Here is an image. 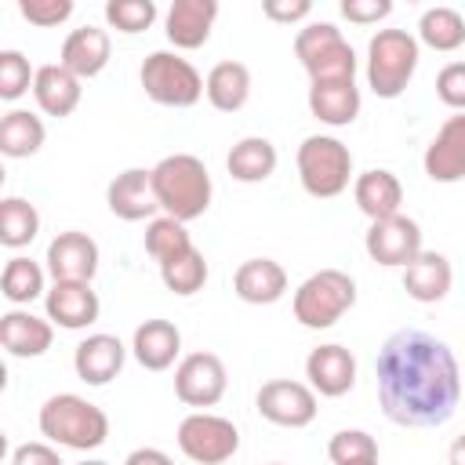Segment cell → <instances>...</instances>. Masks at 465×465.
<instances>
[{
  "label": "cell",
  "mask_w": 465,
  "mask_h": 465,
  "mask_svg": "<svg viewBox=\"0 0 465 465\" xmlns=\"http://www.w3.org/2000/svg\"><path fill=\"white\" fill-rule=\"evenodd\" d=\"M447 461H450V465H465V432H461V436L450 443V450H447Z\"/></svg>",
  "instance_id": "45"
},
{
  "label": "cell",
  "mask_w": 465,
  "mask_h": 465,
  "mask_svg": "<svg viewBox=\"0 0 465 465\" xmlns=\"http://www.w3.org/2000/svg\"><path fill=\"white\" fill-rule=\"evenodd\" d=\"M36 421H40V436H47V443H54V447L98 450L109 440V414L76 392L47 396Z\"/></svg>",
  "instance_id": "3"
},
{
  "label": "cell",
  "mask_w": 465,
  "mask_h": 465,
  "mask_svg": "<svg viewBox=\"0 0 465 465\" xmlns=\"http://www.w3.org/2000/svg\"><path fill=\"white\" fill-rule=\"evenodd\" d=\"M131 352L145 371H167L182 352V331L171 320H145L134 327Z\"/></svg>",
  "instance_id": "27"
},
{
  "label": "cell",
  "mask_w": 465,
  "mask_h": 465,
  "mask_svg": "<svg viewBox=\"0 0 465 465\" xmlns=\"http://www.w3.org/2000/svg\"><path fill=\"white\" fill-rule=\"evenodd\" d=\"M294 54L312 84L320 80H356V51L334 22H309L294 36Z\"/></svg>",
  "instance_id": "7"
},
{
  "label": "cell",
  "mask_w": 465,
  "mask_h": 465,
  "mask_svg": "<svg viewBox=\"0 0 465 465\" xmlns=\"http://www.w3.org/2000/svg\"><path fill=\"white\" fill-rule=\"evenodd\" d=\"M276 160H280V156H276V145H272L269 138H262V134H247V138H240V142L229 149V156H225V171L232 174V182L258 185V182L272 178Z\"/></svg>",
  "instance_id": "28"
},
{
  "label": "cell",
  "mask_w": 465,
  "mask_h": 465,
  "mask_svg": "<svg viewBox=\"0 0 465 465\" xmlns=\"http://www.w3.org/2000/svg\"><path fill=\"white\" fill-rule=\"evenodd\" d=\"M229 389V371L222 363V356L214 352H189L178 360L174 367V396L185 407L207 411L214 407Z\"/></svg>",
  "instance_id": "10"
},
{
  "label": "cell",
  "mask_w": 465,
  "mask_h": 465,
  "mask_svg": "<svg viewBox=\"0 0 465 465\" xmlns=\"http://www.w3.org/2000/svg\"><path fill=\"white\" fill-rule=\"evenodd\" d=\"M352 200L356 207L371 218V222H385L392 214H400V203H403V185L392 171L385 167H371L363 174H356L352 182Z\"/></svg>",
  "instance_id": "25"
},
{
  "label": "cell",
  "mask_w": 465,
  "mask_h": 465,
  "mask_svg": "<svg viewBox=\"0 0 465 465\" xmlns=\"http://www.w3.org/2000/svg\"><path fill=\"white\" fill-rule=\"evenodd\" d=\"M124 360H127V349L116 334H87L76 349H73V371L80 381L87 385H109L120 371H124Z\"/></svg>",
  "instance_id": "19"
},
{
  "label": "cell",
  "mask_w": 465,
  "mask_h": 465,
  "mask_svg": "<svg viewBox=\"0 0 465 465\" xmlns=\"http://www.w3.org/2000/svg\"><path fill=\"white\" fill-rule=\"evenodd\" d=\"M363 247L371 254V262L385 265V269H407L425 247H421V225L407 214H392L385 222H371Z\"/></svg>",
  "instance_id": "12"
},
{
  "label": "cell",
  "mask_w": 465,
  "mask_h": 465,
  "mask_svg": "<svg viewBox=\"0 0 465 465\" xmlns=\"http://www.w3.org/2000/svg\"><path fill=\"white\" fill-rule=\"evenodd\" d=\"M349 465H378V458H363V461H349Z\"/></svg>",
  "instance_id": "47"
},
{
  "label": "cell",
  "mask_w": 465,
  "mask_h": 465,
  "mask_svg": "<svg viewBox=\"0 0 465 465\" xmlns=\"http://www.w3.org/2000/svg\"><path fill=\"white\" fill-rule=\"evenodd\" d=\"M44 312L62 331H84V327H91L98 320L102 302L91 291V283H80V280H51V287L44 294Z\"/></svg>",
  "instance_id": "13"
},
{
  "label": "cell",
  "mask_w": 465,
  "mask_h": 465,
  "mask_svg": "<svg viewBox=\"0 0 465 465\" xmlns=\"http://www.w3.org/2000/svg\"><path fill=\"white\" fill-rule=\"evenodd\" d=\"M421 47L407 29H378L367 44V87L378 98H400L414 80Z\"/></svg>",
  "instance_id": "4"
},
{
  "label": "cell",
  "mask_w": 465,
  "mask_h": 465,
  "mask_svg": "<svg viewBox=\"0 0 465 465\" xmlns=\"http://www.w3.org/2000/svg\"><path fill=\"white\" fill-rule=\"evenodd\" d=\"M33 98L40 105L44 116H54V120H65L76 113L80 98H84V87H80V76L69 73L62 62H47L36 69V80H33Z\"/></svg>",
  "instance_id": "21"
},
{
  "label": "cell",
  "mask_w": 465,
  "mask_h": 465,
  "mask_svg": "<svg viewBox=\"0 0 465 465\" xmlns=\"http://www.w3.org/2000/svg\"><path fill=\"white\" fill-rule=\"evenodd\" d=\"M47 131H44V120L29 109H11L4 120H0V153L7 160H25L33 153H40Z\"/></svg>",
  "instance_id": "30"
},
{
  "label": "cell",
  "mask_w": 465,
  "mask_h": 465,
  "mask_svg": "<svg viewBox=\"0 0 465 465\" xmlns=\"http://www.w3.org/2000/svg\"><path fill=\"white\" fill-rule=\"evenodd\" d=\"M124 465H174V461L160 447H138V450H131L124 458Z\"/></svg>",
  "instance_id": "44"
},
{
  "label": "cell",
  "mask_w": 465,
  "mask_h": 465,
  "mask_svg": "<svg viewBox=\"0 0 465 465\" xmlns=\"http://www.w3.org/2000/svg\"><path fill=\"white\" fill-rule=\"evenodd\" d=\"M0 294L11 302V305H29L36 298L47 294V272L40 262L25 258V254H15L7 258L4 272H0Z\"/></svg>",
  "instance_id": "31"
},
{
  "label": "cell",
  "mask_w": 465,
  "mask_h": 465,
  "mask_svg": "<svg viewBox=\"0 0 465 465\" xmlns=\"http://www.w3.org/2000/svg\"><path fill=\"white\" fill-rule=\"evenodd\" d=\"M421 167L440 185H454L465 178V113H454L440 124L436 138L425 145Z\"/></svg>",
  "instance_id": "16"
},
{
  "label": "cell",
  "mask_w": 465,
  "mask_h": 465,
  "mask_svg": "<svg viewBox=\"0 0 465 465\" xmlns=\"http://www.w3.org/2000/svg\"><path fill=\"white\" fill-rule=\"evenodd\" d=\"M18 15L29 25L40 29H54L73 15V0H18Z\"/></svg>",
  "instance_id": "39"
},
{
  "label": "cell",
  "mask_w": 465,
  "mask_h": 465,
  "mask_svg": "<svg viewBox=\"0 0 465 465\" xmlns=\"http://www.w3.org/2000/svg\"><path fill=\"white\" fill-rule=\"evenodd\" d=\"M178 450L196 465H225L240 450V429L211 411H193L178 421Z\"/></svg>",
  "instance_id": "9"
},
{
  "label": "cell",
  "mask_w": 465,
  "mask_h": 465,
  "mask_svg": "<svg viewBox=\"0 0 465 465\" xmlns=\"http://www.w3.org/2000/svg\"><path fill=\"white\" fill-rule=\"evenodd\" d=\"M105 22L116 29V33H145L153 22H156V4L153 0H109L105 4Z\"/></svg>",
  "instance_id": "36"
},
{
  "label": "cell",
  "mask_w": 465,
  "mask_h": 465,
  "mask_svg": "<svg viewBox=\"0 0 465 465\" xmlns=\"http://www.w3.org/2000/svg\"><path fill=\"white\" fill-rule=\"evenodd\" d=\"M418 40L432 51H458L465 44V18L454 7H429L418 18Z\"/></svg>",
  "instance_id": "34"
},
{
  "label": "cell",
  "mask_w": 465,
  "mask_h": 465,
  "mask_svg": "<svg viewBox=\"0 0 465 465\" xmlns=\"http://www.w3.org/2000/svg\"><path fill=\"white\" fill-rule=\"evenodd\" d=\"M36 69L29 65V58L22 51H0V98L4 102H18L25 91H33Z\"/></svg>",
  "instance_id": "37"
},
{
  "label": "cell",
  "mask_w": 465,
  "mask_h": 465,
  "mask_svg": "<svg viewBox=\"0 0 465 465\" xmlns=\"http://www.w3.org/2000/svg\"><path fill=\"white\" fill-rule=\"evenodd\" d=\"M47 272L51 280H80V283H91L94 272H98V243L80 232V229H65L58 232L51 243H47Z\"/></svg>",
  "instance_id": "15"
},
{
  "label": "cell",
  "mask_w": 465,
  "mask_h": 465,
  "mask_svg": "<svg viewBox=\"0 0 465 465\" xmlns=\"http://www.w3.org/2000/svg\"><path fill=\"white\" fill-rule=\"evenodd\" d=\"M145 251L156 265H167V262L182 258L185 251H193V236H189L185 222H178L171 214H156L153 222H145Z\"/></svg>",
  "instance_id": "33"
},
{
  "label": "cell",
  "mask_w": 465,
  "mask_h": 465,
  "mask_svg": "<svg viewBox=\"0 0 465 465\" xmlns=\"http://www.w3.org/2000/svg\"><path fill=\"white\" fill-rule=\"evenodd\" d=\"M338 11H341V18H349L356 25H374L392 15V0H341Z\"/></svg>",
  "instance_id": "41"
},
{
  "label": "cell",
  "mask_w": 465,
  "mask_h": 465,
  "mask_svg": "<svg viewBox=\"0 0 465 465\" xmlns=\"http://www.w3.org/2000/svg\"><path fill=\"white\" fill-rule=\"evenodd\" d=\"M360 87L356 80H320L309 84V113L327 127H349L360 116Z\"/></svg>",
  "instance_id": "23"
},
{
  "label": "cell",
  "mask_w": 465,
  "mask_h": 465,
  "mask_svg": "<svg viewBox=\"0 0 465 465\" xmlns=\"http://www.w3.org/2000/svg\"><path fill=\"white\" fill-rule=\"evenodd\" d=\"M294 163H298L302 189L316 200H334L349 189V182H356L352 178V153L334 134H309L298 145Z\"/></svg>",
  "instance_id": "5"
},
{
  "label": "cell",
  "mask_w": 465,
  "mask_h": 465,
  "mask_svg": "<svg viewBox=\"0 0 465 465\" xmlns=\"http://www.w3.org/2000/svg\"><path fill=\"white\" fill-rule=\"evenodd\" d=\"M153 189H156V203L160 214H171L178 222H193L200 214H207L214 185L211 174L203 167L200 156L193 153H171L153 167Z\"/></svg>",
  "instance_id": "2"
},
{
  "label": "cell",
  "mask_w": 465,
  "mask_h": 465,
  "mask_svg": "<svg viewBox=\"0 0 465 465\" xmlns=\"http://www.w3.org/2000/svg\"><path fill=\"white\" fill-rule=\"evenodd\" d=\"M218 0H174L163 18V33L178 51H196L211 40Z\"/></svg>",
  "instance_id": "20"
},
{
  "label": "cell",
  "mask_w": 465,
  "mask_h": 465,
  "mask_svg": "<svg viewBox=\"0 0 465 465\" xmlns=\"http://www.w3.org/2000/svg\"><path fill=\"white\" fill-rule=\"evenodd\" d=\"M142 91L167 109H189L203 98V76L196 73V65L174 51H153L145 54L142 69H138Z\"/></svg>",
  "instance_id": "8"
},
{
  "label": "cell",
  "mask_w": 465,
  "mask_h": 465,
  "mask_svg": "<svg viewBox=\"0 0 465 465\" xmlns=\"http://www.w3.org/2000/svg\"><path fill=\"white\" fill-rule=\"evenodd\" d=\"M327 458L334 465H349V461H363V458H378V440L363 429H341L331 436L327 443Z\"/></svg>",
  "instance_id": "38"
},
{
  "label": "cell",
  "mask_w": 465,
  "mask_h": 465,
  "mask_svg": "<svg viewBox=\"0 0 465 465\" xmlns=\"http://www.w3.org/2000/svg\"><path fill=\"white\" fill-rule=\"evenodd\" d=\"M109 58H113V40H109V33L98 29V25H80V29H73V33L62 40V54H58V62H62L69 73H76L80 80L98 76V73L109 65Z\"/></svg>",
  "instance_id": "22"
},
{
  "label": "cell",
  "mask_w": 465,
  "mask_h": 465,
  "mask_svg": "<svg viewBox=\"0 0 465 465\" xmlns=\"http://www.w3.org/2000/svg\"><path fill=\"white\" fill-rule=\"evenodd\" d=\"M378 403L403 429H436L450 421L461 400V371L447 341L429 331H392L374 360Z\"/></svg>",
  "instance_id": "1"
},
{
  "label": "cell",
  "mask_w": 465,
  "mask_h": 465,
  "mask_svg": "<svg viewBox=\"0 0 465 465\" xmlns=\"http://www.w3.org/2000/svg\"><path fill=\"white\" fill-rule=\"evenodd\" d=\"M450 283H454V269L440 251H421L403 269V291H407V298H414L421 305L443 302L450 294Z\"/></svg>",
  "instance_id": "26"
},
{
  "label": "cell",
  "mask_w": 465,
  "mask_h": 465,
  "mask_svg": "<svg viewBox=\"0 0 465 465\" xmlns=\"http://www.w3.org/2000/svg\"><path fill=\"white\" fill-rule=\"evenodd\" d=\"M40 232V211L25 196H4L0 200V243L11 251H22Z\"/></svg>",
  "instance_id": "32"
},
{
  "label": "cell",
  "mask_w": 465,
  "mask_h": 465,
  "mask_svg": "<svg viewBox=\"0 0 465 465\" xmlns=\"http://www.w3.org/2000/svg\"><path fill=\"white\" fill-rule=\"evenodd\" d=\"M203 94L218 113H240L251 98V69L232 58L218 62L203 80Z\"/></svg>",
  "instance_id": "29"
},
{
  "label": "cell",
  "mask_w": 465,
  "mask_h": 465,
  "mask_svg": "<svg viewBox=\"0 0 465 465\" xmlns=\"http://www.w3.org/2000/svg\"><path fill=\"white\" fill-rule=\"evenodd\" d=\"M76 465H109V461H102V458H84V461H76Z\"/></svg>",
  "instance_id": "46"
},
{
  "label": "cell",
  "mask_w": 465,
  "mask_h": 465,
  "mask_svg": "<svg viewBox=\"0 0 465 465\" xmlns=\"http://www.w3.org/2000/svg\"><path fill=\"white\" fill-rule=\"evenodd\" d=\"M105 203L120 222H153L160 214L156 189H153V167L120 171L105 189Z\"/></svg>",
  "instance_id": "14"
},
{
  "label": "cell",
  "mask_w": 465,
  "mask_h": 465,
  "mask_svg": "<svg viewBox=\"0 0 465 465\" xmlns=\"http://www.w3.org/2000/svg\"><path fill=\"white\" fill-rule=\"evenodd\" d=\"M262 15H265L269 22L294 25V22H302V18L312 15V4H309V0H265V4H262Z\"/></svg>",
  "instance_id": "42"
},
{
  "label": "cell",
  "mask_w": 465,
  "mask_h": 465,
  "mask_svg": "<svg viewBox=\"0 0 465 465\" xmlns=\"http://www.w3.org/2000/svg\"><path fill=\"white\" fill-rule=\"evenodd\" d=\"M436 98L454 109V113H465V62H447L436 76Z\"/></svg>",
  "instance_id": "40"
},
{
  "label": "cell",
  "mask_w": 465,
  "mask_h": 465,
  "mask_svg": "<svg viewBox=\"0 0 465 465\" xmlns=\"http://www.w3.org/2000/svg\"><path fill=\"white\" fill-rule=\"evenodd\" d=\"M352 305H356V280L341 269H320V272L305 276L291 298L294 320L309 331L334 327Z\"/></svg>",
  "instance_id": "6"
},
{
  "label": "cell",
  "mask_w": 465,
  "mask_h": 465,
  "mask_svg": "<svg viewBox=\"0 0 465 465\" xmlns=\"http://www.w3.org/2000/svg\"><path fill=\"white\" fill-rule=\"evenodd\" d=\"M305 378H309L316 396L338 400V396H345L356 385V356L345 345H338V341L316 345L305 356Z\"/></svg>",
  "instance_id": "17"
},
{
  "label": "cell",
  "mask_w": 465,
  "mask_h": 465,
  "mask_svg": "<svg viewBox=\"0 0 465 465\" xmlns=\"http://www.w3.org/2000/svg\"><path fill=\"white\" fill-rule=\"evenodd\" d=\"M269 465H283V461H269Z\"/></svg>",
  "instance_id": "48"
},
{
  "label": "cell",
  "mask_w": 465,
  "mask_h": 465,
  "mask_svg": "<svg viewBox=\"0 0 465 465\" xmlns=\"http://www.w3.org/2000/svg\"><path fill=\"white\" fill-rule=\"evenodd\" d=\"M54 323L47 316H33L29 309H7L0 316V345L15 360H36L51 349Z\"/></svg>",
  "instance_id": "18"
},
{
  "label": "cell",
  "mask_w": 465,
  "mask_h": 465,
  "mask_svg": "<svg viewBox=\"0 0 465 465\" xmlns=\"http://www.w3.org/2000/svg\"><path fill=\"white\" fill-rule=\"evenodd\" d=\"M11 465H65V461L51 443L33 440V443H18L11 450Z\"/></svg>",
  "instance_id": "43"
},
{
  "label": "cell",
  "mask_w": 465,
  "mask_h": 465,
  "mask_svg": "<svg viewBox=\"0 0 465 465\" xmlns=\"http://www.w3.org/2000/svg\"><path fill=\"white\" fill-rule=\"evenodd\" d=\"M160 280H163V287H167L171 294L189 298V294L203 291V283H207V258L193 247V251H185L182 258L160 265Z\"/></svg>",
  "instance_id": "35"
},
{
  "label": "cell",
  "mask_w": 465,
  "mask_h": 465,
  "mask_svg": "<svg viewBox=\"0 0 465 465\" xmlns=\"http://www.w3.org/2000/svg\"><path fill=\"white\" fill-rule=\"evenodd\" d=\"M254 407H258V414H262L265 421H272V425H280V429H305V425H312V418H316V411H320L312 385L291 381V378H272V381H265V385L258 389V396H254Z\"/></svg>",
  "instance_id": "11"
},
{
  "label": "cell",
  "mask_w": 465,
  "mask_h": 465,
  "mask_svg": "<svg viewBox=\"0 0 465 465\" xmlns=\"http://www.w3.org/2000/svg\"><path fill=\"white\" fill-rule=\"evenodd\" d=\"M232 291L247 305H272L287 294V272L272 258H247L232 272Z\"/></svg>",
  "instance_id": "24"
}]
</instances>
